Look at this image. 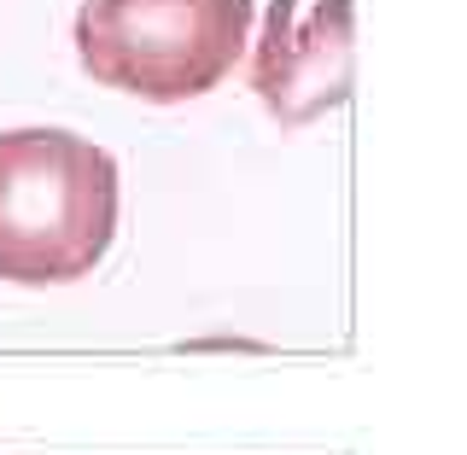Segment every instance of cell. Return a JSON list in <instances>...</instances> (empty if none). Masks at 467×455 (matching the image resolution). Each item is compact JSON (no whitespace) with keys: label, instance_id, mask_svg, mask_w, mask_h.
Instances as JSON below:
<instances>
[{"label":"cell","instance_id":"obj_3","mask_svg":"<svg viewBox=\"0 0 467 455\" xmlns=\"http://www.w3.org/2000/svg\"><path fill=\"white\" fill-rule=\"evenodd\" d=\"M252 88L281 129L316 123L350 99V0H275L263 18Z\"/></svg>","mask_w":467,"mask_h":455},{"label":"cell","instance_id":"obj_1","mask_svg":"<svg viewBox=\"0 0 467 455\" xmlns=\"http://www.w3.org/2000/svg\"><path fill=\"white\" fill-rule=\"evenodd\" d=\"M117 158L70 129L0 135V281L70 286L117 240Z\"/></svg>","mask_w":467,"mask_h":455},{"label":"cell","instance_id":"obj_2","mask_svg":"<svg viewBox=\"0 0 467 455\" xmlns=\"http://www.w3.org/2000/svg\"><path fill=\"white\" fill-rule=\"evenodd\" d=\"M252 41V0H82L77 58L99 88L182 106L234 77Z\"/></svg>","mask_w":467,"mask_h":455}]
</instances>
